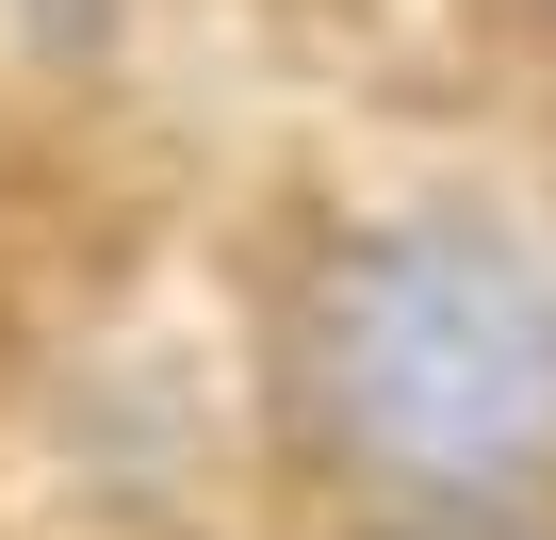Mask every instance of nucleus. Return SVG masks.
Masks as SVG:
<instances>
[{"label": "nucleus", "mask_w": 556, "mask_h": 540, "mask_svg": "<svg viewBox=\"0 0 556 540\" xmlns=\"http://www.w3.org/2000/svg\"><path fill=\"white\" fill-rule=\"evenodd\" d=\"M377 540H540V524H507V507H426V524H377Z\"/></svg>", "instance_id": "f03ea898"}, {"label": "nucleus", "mask_w": 556, "mask_h": 540, "mask_svg": "<svg viewBox=\"0 0 556 540\" xmlns=\"http://www.w3.org/2000/svg\"><path fill=\"white\" fill-rule=\"evenodd\" d=\"M312 393L361 475L426 507H491L507 475L556 459V279L507 229H361L312 312Z\"/></svg>", "instance_id": "f257e3e1"}]
</instances>
